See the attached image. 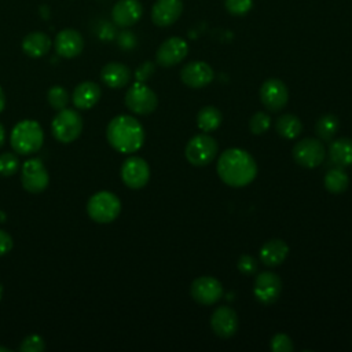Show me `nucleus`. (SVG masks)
Here are the masks:
<instances>
[{
  "mask_svg": "<svg viewBox=\"0 0 352 352\" xmlns=\"http://www.w3.org/2000/svg\"><path fill=\"white\" fill-rule=\"evenodd\" d=\"M217 175L230 187H245L257 175L254 158L242 148H228L217 160Z\"/></svg>",
  "mask_w": 352,
  "mask_h": 352,
  "instance_id": "f257e3e1",
  "label": "nucleus"
},
{
  "mask_svg": "<svg viewBox=\"0 0 352 352\" xmlns=\"http://www.w3.org/2000/svg\"><path fill=\"white\" fill-rule=\"evenodd\" d=\"M106 138L114 150L131 154L143 146L144 129L135 117L121 114L109 122Z\"/></svg>",
  "mask_w": 352,
  "mask_h": 352,
  "instance_id": "f03ea898",
  "label": "nucleus"
},
{
  "mask_svg": "<svg viewBox=\"0 0 352 352\" xmlns=\"http://www.w3.org/2000/svg\"><path fill=\"white\" fill-rule=\"evenodd\" d=\"M10 142L15 153L22 155L34 154L44 143L43 128L34 120H22L12 128Z\"/></svg>",
  "mask_w": 352,
  "mask_h": 352,
  "instance_id": "7ed1b4c3",
  "label": "nucleus"
},
{
  "mask_svg": "<svg viewBox=\"0 0 352 352\" xmlns=\"http://www.w3.org/2000/svg\"><path fill=\"white\" fill-rule=\"evenodd\" d=\"M87 212L94 221L107 224L118 217L121 212V201L110 191H99L88 199Z\"/></svg>",
  "mask_w": 352,
  "mask_h": 352,
  "instance_id": "20e7f679",
  "label": "nucleus"
},
{
  "mask_svg": "<svg viewBox=\"0 0 352 352\" xmlns=\"http://www.w3.org/2000/svg\"><path fill=\"white\" fill-rule=\"evenodd\" d=\"M51 131L58 142L65 144L72 143L81 135L82 118L78 111L65 107L54 117Z\"/></svg>",
  "mask_w": 352,
  "mask_h": 352,
  "instance_id": "39448f33",
  "label": "nucleus"
},
{
  "mask_svg": "<svg viewBox=\"0 0 352 352\" xmlns=\"http://www.w3.org/2000/svg\"><path fill=\"white\" fill-rule=\"evenodd\" d=\"M184 154L191 165L205 166L214 160L217 154V142L208 133H198L187 142Z\"/></svg>",
  "mask_w": 352,
  "mask_h": 352,
  "instance_id": "423d86ee",
  "label": "nucleus"
},
{
  "mask_svg": "<svg viewBox=\"0 0 352 352\" xmlns=\"http://www.w3.org/2000/svg\"><path fill=\"white\" fill-rule=\"evenodd\" d=\"M126 107L140 116L151 114L158 106V98L155 92L144 82L136 81L125 94Z\"/></svg>",
  "mask_w": 352,
  "mask_h": 352,
  "instance_id": "0eeeda50",
  "label": "nucleus"
},
{
  "mask_svg": "<svg viewBox=\"0 0 352 352\" xmlns=\"http://www.w3.org/2000/svg\"><path fill=\"white\" fill-rule=\"evenodd\" d=\"M293 158L294 161L304 168H316L319 166L326 155L324 144L319 139L304 138L298 140L293 147Z\"/></svg>",
  "mask_w": 352,
  "mask_h": 352,
  "instance_id": "6e6552de",
  "label": "nucleus"
},
{
  "mask_svg": "<svg viewBox=\"0 0 352 352\" xmlns=\"http://www.w3.org/2000/svg\"><path fill=\"white\" fill-rule=\"evenodd\" d=\"M21 182L26 191L38 194L48 187L50 176L40 158H30L23 162Z\"/></svg>",
  "mask_w": 352,
  "mask_h": 352,
  "instance_id": "1a4fd4ad",
  "label": "nucleus"
},
{
  "mask_svg": "<svg viewBox=\"0 0 352 352\" xmlns=\"http://www.w3.org/2000/svg\"><path fill=\"white\" fill-rule=\"evenodd\" d=\"M121 179L132 190H139L148 183L150 166L142 157H128L121 165Z\"/></svg>",
  "mask_w": 352,
  "mask_h": 352,
  "instance_id": "9d476101",
  "label": "nucleus"
},
{
  "mask_svg": "<svg viewBox=\"0 0 352 352\" xmlns=\"http://www.w3.org/2000/svg\"><path fill=\"white\" fill-rule=\"evenodd\" d=\"M260 100L267 110L276 113L286 106L289 100V89L282 80L268 78L260 88Z\"/></svg>",
  "mask_w": 352,
  "mask_h": 352,
  "instance_id": "9b49d317",
  "label": "nucleus"
},
{
  "mask_svg": "<svg viewBox=\"0 0 352 352\" xmlns=\"http://www.w3.org/2000/svg\"><path fill=\"white\" fill-rule=\"evenodd\" d=\"M282 292V280L280 278L271 271L260 272L253 285V294L257 301L261 304L270 305L274 304Z\"/></svg>",
  "mask_w": 352,
  "mask_h": 352,
  "instance_id": "f8f14e48",
  "label": "nucleus"
},
{
  "mask_svg": "<svg viewBox=\"0 0 352 352\" xmlns=\"http://www.w3.org/2000/svg\"><path fill=\"white\" fill-rule=\"evenodd\" d=\"M190 294L194 301L202 305H212L217 302L223 296L221 283L209 275L199 276L192 280L190 287Z\"/></svg>",
  "mask_w": 352,
  "mask_h": 352,
  "instance_id": "ddd939ff",
  "label": "nucleus"
},
{
  "mask_svg": "<svg viewBox=\"0 0 352 352\" xmlns=\"http://www.w3.org/2000/svg\"><path fill=\"white\" fill-rule=\"evenodd\" d=\"M188 52V45L182 37L166 38L157 50L155 60L162 67H170L180 63Z\"/></svg>",
  "mask_w": 352,
  "mask_h": 352,
  "instance_id": "4468645a",
  "label": "nucleus"
},
{
  "mask_svg": "<svg viewBox=\"0 0 352 352\" xmlns=\"http://www.w3.org/2000/svg\"><path fill=\"white\" fill-rule=\"evenodd\" d=\"M214 78V72L206 62L194 60L187 63L180 72V80L190 88H204Z\"/></svg>",
  "mask_w": 352,
  "mask_h": 352,
  "instance_id": "2eb2a0df",
  "label": "nucleus"
},
{
  "mask_svg": "<svg viewBox=\"0 0 352 352\" xmlns=\"http://www.w3.org/2000/svg\"><path fill=\"white\" fill-rule=\"evenodd\" d=\"M210 327L220 338H230L238 330V315L230 307H219L210 316Z\"/></svg>",
  "mask_w": 352,
  "mask_h": 352,
  "instance_id": "dca6fc26",
  "label": "nucleus"
},
{
  "mask_svg": "<svg viewBox=\"0 0 352 352\" xmlns=\"http://www.w3.org/2000/svg\"><path fill=\"white\" fill-rule=\"evenodd\" d=\"M84 48V38L80 32L74 29H63L55 37V51L59 56L70 59L81 54Z\"/></svg>",
  "mask_w": 352,
  "mask_h": 352,
  "instance_id": "f3484780",
  "label": "nucleus"
},
{
  "mask_svg": "<svg viewBox=\"0 0 352 352\" xmlns=\"http://www.w3.org/2000/svg\"><path fill=\"white\" fill-rule=\"evenodd\" d=\"M182 11V0H157L151 8V19L157 26H170L179 19Z\"/></svg>",
  "mask_w": 352,
  "mask_h": 352,
  "instance_id": "a211bd4d",
  "label": "nucleus"
},
{
  "mask_svg": "<svg viewBox=\"0 0 352 352\" xmlns=\"http://www.w3.org/2000/svg\"><path fill=\"white\" fill-rule=\"evenodd\" d=\"M143 14L139 0H120L111 10V18L117 26L128 28L135 25Z\"/></svg>",
  "mask_w": 352,
  "mask_h": 352,
  "instance_id": "6ab92c4d",
  "label": "nucleus"
},
{
  "mask_svg": "<svg viewBox=\"0 0 352 352\" xmlns=\"http://www.w3.org/2000/svg\"><path fill=\"white\" fill-rule=\"evenodd\" d=\"M72 99L78 110H88L99 102L100 88L94 81H82L74 88Z\"/></svg>",
  "mask_w": 352,
  "mask_h": 352,
  "instance_id": "aec40b11",
  "label": "nucleus"
},
{
  "mask_svg": "<svg viewBox=\"0 0 352 352\" xmlns=\"http://www.w3.org/2000/svg\"><path fill=\"white\" fill-rule=\"evenodd\" d=\"M289 246L283 239H270L260 249V260L267 267H278L287 257Z\"/></svg>",
  "mask_w": 352,
  "mask_h": 352,
  "instance_id": "412c9836",
  "label": "nucleus"
},
{
  "mask_svg": "<svg viewBox=\"0 0 352 352\" xmlns=\"http://www.w3.org/2000/svg\"><path fill=\"white\" fill-rule=\"evenodd\" d=\"M100 78L110 88H122L131 80V70L124 63L110 62L102 67Z\"/></svg>",
  "mask_w": 352,
  "mask_h": 352,
  "instance_id": "4be33fe9",
  "label": "nucleus"
},
{
  "mask_svg": "<svg viewBox=\"0 0 352 352\" xmlns=\"http://www.w3.org/2000/svg\"><path fill=\"white\" fill-rule=\"evenodd\" d=\"M51 38L43 32H32L22 40V50L30 58H41L51 48Z\"/></svg>",
  "mask_w": 352,
  "mask_h": 352,
  "instance_id": "5701e85b",
  "label": "nucleus"
},
{
  "mask_svg": "<svg viewBox=\"0 0 352 352\" xmlns=\"http://www.w3.org/2000/svg\"><path fill=\"white\" fill-rule=\"evenodd\" d=\"M330 160L340 166L352 165V139L340 138L330 143L329 146Z\"/></svg>",
  "mask_w": 352,
  "mask_h": 352,
  "instance_id": "b1692460",
  "label": "nucleus"
},
{
  "mask_svg": "<svg viewBox=\"0 0 352 352\" xmlns=\"http://www.w3.org/2000/svg\"><path fill=\"white\" fill-rule=\"evenodd\" d=\"M275 129L285 139H296L302 132V122L297 116L286 113L276 120Z\"/></svg>",
  "mask_w": 352,
  "mask_h": 352,
  "instance_id": "393cba45",
  "label": "nucleus"
},
{
  "mask_svg": "<svg viewBox=\"0 0 352 352\" xmlns=\"http://www.w3.org/2000/svg\"><path fill=\"white\" fill-rule=\"evenodd\" d=\"M221 121V111L214 106H205L197 114V125L202 132H212L217 129Z\"/></svg>",
  "mask_w": 352,
  "mask_h": 352,
  "instance_id": "a878e982",
  "label": "nucleus"
},
{
  "mask_svg": "<svg viewBox=\"0 0 352 352\" xmlns=\"http://www.w3.org/2000/svg\"><path fill=\"white\" fill-rule=\"evenodd\" d=\"M324 188L333 194H341L348 188L349 179L346 173L341 168H333L330 169L323 179Z\"/></svg>",
  "mask_w": 352,
  "mask_h": 352,
  "instance_id": "bb28decb",
  "label": "nucleus"
},
{
  "mask_svg": "<svg viewBox=\"0 0 352 352\" xmlns=\"http://www.w3.org/2000/svg\"><path fill=\"white\" fill-rule=\"evenodd\" d=\"M340 128V120L334 114H323L315 124V131L319 139L331 140Z\"/></svg>",
  "mask_w": 352,
  "mask_h": 352,
  "instance_id": "cd10ccee",
  "label": "nucleus"
},
{
  "mask_svg": "<svg viewBox=\"0 0 352 352\" xmlns=\"http://www.w3.org/2000/svg\"><path fill=\"white\" fill-rule=\"evenodd\" d=\"M47 100L55 110H62L67 106L69 94L62 85H52L47 92Z\"/></svg>",
  "mask_w": 352,
  "mask_h": 352,
  "instance_id": "c85d7f7f",
  "label": "nucleus"
},
{
  "mask_svg": "<svg viewBox=\"0 0 352 352\" xmlns=\"http://www.w3.org/2000/svg\"><path fill=\"white\" fill-rule=\"evenodd\" d=\"M270 125H271V117H270V114H267L264 111L254 113L249 121V129L253 135L265 133L268 131Z\"/></svg>",
  "mask_w": 352,
  "mask_h": 352,
  "instance_id": "c756f323",
  "label": "nucleus"
},
{
  "mask_svg": "<svg viewBox=\"0 0 352 352\" xmlns=\"http://www.w3.org/2000/svg\"><path fill=\"white\" fill-rule=\"evenodd\" d=\"M19 169V158L12 153L0 154V176L8 177Z\"/></svg>",
  "mask_w": 352,
  "mask_h": 352,
  "instance_id": "7c9ffc66",
  "label": "nucleus"
},
{
  "mask_svg": "<svg viewBox=\"0 0 352 352\" xmlns=\"http://www.w3.org/2000/svg\"><path fill=\"white\" fill-rule=\"evenodd\" d=\"M224 6L230 14L235 16H242L252 10L253 0H226Z\"/></svg>",
  "mask_w": 352,
  "mask_h": 352,
  "instance_id": "2f4dec72",
  "label": "nucleus"
},
{
  "mask_svg": "<svg viewBox=\"0 0 352 352\" xmlns=\"http://www.w3.org/2000/svg\"><path fill=\"white\" fill-rule=\"evenodd\" d=\"M44 349H45L44 338L37 336V334L28 336L19 346V351H22V352H40V351H44Z\"/></svg>",
  "mask_w": 352,
  "mask_h": 352,
  "instance_id": "473e14b6",
  "label": "nucleus"
},
{
  "mask_svg": "<svg viewBox=\"0 0 352 352\" xmlns=\"http://www.w3.org/2000/svg\"><path fill=\"white\" fill-rule=\"evenodd\" d=\"M293 348L292 338L285 333H276L271 340V349L274 352H290Z\"/></svg>",
  "mask_w": 352,
  "mask_h": 352,
  "instance_id": "72a5a7b5",
  "label": "nucleus"
},
{
  "mask_svg": "<svg viewBox=\"0 0 352 352\" xmlns=\"http://www.w3.org/2000/svg\"><path fill=\"white\" fill-rule=\"evenodd\" d=\"M238 270L245 275H253L257 272V260L250 254H242L236 263Z\"/></svg>",
  "mask_w": 352,
  "mask_h": 352,
  "instance_id": "f704fd0d",
  "label": "nucleus"
},
{
  "mask_svg": "<svg viewBox=\"0 0 352 352\" xmlns=\"http://www.w3.org/2000/svg\"><path fill=\"white\" fill-rule=\"evenodd\" d=\"M154 70H155V66H154L153 62H144V63H142V65L136 69V72H135V78H136V81H139V82L147 81V80L153 76Z\"/></svg>",
  "mask_w": 352,
  "mask_h": 352,
  "instance_id": "c9c22d12",
  "label": "nucleus"
},
{
  "mask_svg": "<svg viewBox=\"0 0 352 352\" xmlns=\"http://www.w3.org/2000/svg\"><path fill=\"white\" fill-rule=\"evenodd\" d=\"M12 249V236L4 231L0 230V256L7 254Z\"/></svg>",
  "mask_w": 352,
  "mask_h": 352,
  "instance_id": "e433bc0d",
  "label": "nucleus"
},
{
  "mask_svg": "<svg viewBox=\"0 0 352 352\" xmlns=\"http://www.w3.org/2000/svg\"><path fill=\"white\" fill-rule=\"evenodd\" d=\"M118 45L124 50H131L136 45V38L131 32H122L118 36Z\"/></svg>",
  "mask_w": 352,
  "mask_h": 352,
  "instance_id": "4c0bfd02",
  "label": "nucleus"
},
{
  "mask_svg": "<svg viewBox=\"0 0 352 352\" xmlns=\"http://www.w3.org/2000/svg\"><path fill=\"white\" fill-rule=\"evenodd\" d=\"M4 106H6V95L3 92V88L0 87V113L4 110Z\"/></svg>",
  "mask_w": 352,
  "mask_h": 352,
  "instance_id": "58836bf2",
  "label": "nucleus"
},
{
  "mask_svg": "<svg viewBox=\"0 0 352 352\" xmlns=\"http://www.w3.org/2000/svg\"><path fill=\"white\" fill-rule=\"evenodd\" d=\"M4 140H6V131H4V126L0 124V147L4 144Z\"/></svg>",
  "mask_w": 352,
  "mask_h": 352,
  "instance_id": "ea45409f",
  "label": "nucleus"
},
{
  "mask_svg": "<svg viewBox=\"0 0 352 352\" xmlns=\"http://www.w3.org/2000/svg\"><path fill=\"white\" fill-rule=\"evenodd\" d=\"M0 352H10V349H8V348H6V346H1V345H0Z\"/></svg>",
  "mask_w": 352,
  "mask_h": 352,
  "instance_id": "a19ab883",
  "label": "nucleus"
},
{
  "mask_svg": "<svg viewBox=\"0 0 352 352\" xmlns=\"http://www.w3.org/2000/svg\"><path fill=\"white\" fill-rule=\"evenodd\" d=\"M1 294H3V286H1V282H0V298H1Z\"/></svg>",
  "mask_w": 352,
  "mask_h": 352,
  "instance_id": "79ce46f5",
  "label": "nucleus"
}]
</instances>
